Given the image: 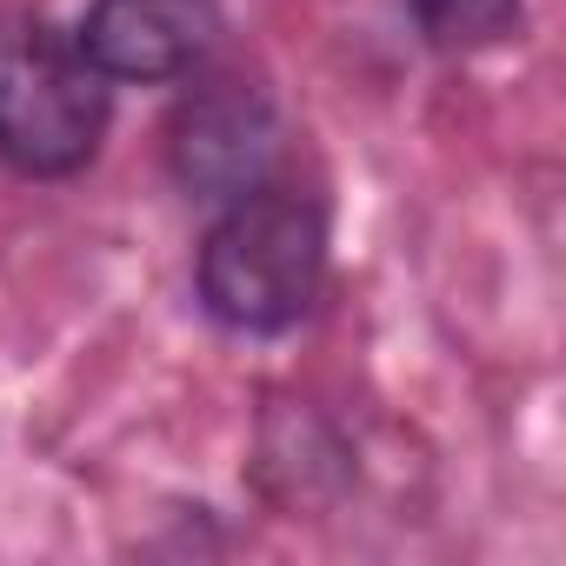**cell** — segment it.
<instances>
[{
	"instance_id": "cell-1",
	"label": "cell",
	"mask_w": 566,
	"mask_h": 566,
	"mask_svg": "<svg viewBox=\"0 0 566 566\" xmlns=\"http://www.w3.org/2000/svg\"><path fill=\"white\" fill-rule=\"evenodd\" d=\"M327 273V220L294 187H247L200 247V301L233 334H287Z\"/></svg>"
},
{
	"instance_id": "cell-2",
	"label": "cell",
	"mask_w": 566,
	"mask_h": 566,
	"mask_svg": "<svg viewBox=\"0 0 566 566\" xmlns=\"http://www.w3.org/2000/svg\"><path fill=\"white\" fill-rule=\"evenodd\" d=\"M114 94L107 74L81 54L74 34H54L41 21L0 28V160L61 180L94 160L107 134Z\"/></svg>"
},
{
	"instance_id": "cell-3",
	"label": "cell",
	"mask_w": 566,
	"mask_h": 566,
	"mask_svg": "<svg viewBox=\"0 0 566 566\" xmlns=\"http://www.w3.org/2000/svg\"><path fill=\"white\" fill-rule=\"evenodd\" d=\"M220 34L213 0H94L74 41L107 81H180Z\"/></svg>"
},
{
	"instance_id": "cell-4",
	"label": "cell",
	"mask_w": 566,
	"mask_h": 566,
	"mask_svg": "<svg viewBox=\"0 0 566 566\" xmlns=\"http://www.w3.org/2000/svg\"><path fill=\"white\" fill-rule=\"evenodd\" d=\"M273 140H280L273 107L253 87H240V81H213L174 120V167H180V180L193 193L233 200V193H247V187L266 180Z\"/></svg>"
},
{
	"instance_id": "cell-5",
	"label": "cell",
	"mask_w": 566,
	"mask_h": 566,
	"mask_svg": "<svg viewBox=\"0 0 566 566\" xmlns=\"http://www.w3.org/2000/svg\"><path fill=\"white\" fill-rule=\"evenodd\" d=\"M413 21L440 54H480L520 34V0H413Z\"/></svg>"
}]
</instances>
